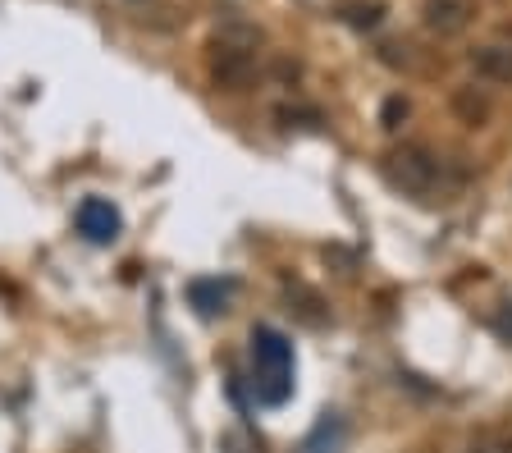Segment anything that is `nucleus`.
I'll list each match as a JSON object with an SVG mask.
<instances>
[{
  "label": "nucleus",
  "mask_w": 512,
  "mask_h": 453,
  "mask_svg": "<svg viewBox=\"0 0 512 453\" xmlns=\"http://www.w3.org/2000/svg\"><path fill=\"white\" fill-rule=\"evenodd\" d=\"M252 394L266 408H279L293 394V344L275 325H256L252 330Z\"/></svg>",
  "instance_id": "nucleus-1"
},
{
  "label": "nucleus",
  "mask_w": 512,
  "mask_h": 453,
  "mask_svg": "<svg viewBox=\"0 0 512 453\" xmlns=\"http://www.w3.org/2000/svg\"><path fill=\"white\" fill-rule=\"evenodd\" d=\"M384 174H389V184L403 188V193L412 197H430L439 184V161L430 156V151L421 147H403L389 156V165H384Z\"/></svg>",
  "instance_id": "nucleus-2"
},
{
  "label": "nucleus",
  "mask_w": 512,
  "mask_h": 453,
  "mask_svg": "<svg viewBox=\"0 0 512 453\" xmlns=\"http://www.w3.org/2000/svg\"><path fill=\"white\" fill-rule=\"evenodd\" d=\"M480 0H421V23L435 37H462L476 23Z\"/></svg>",
  "instance_id": "nucleus-3"
},
{
  "label": "nucleus",
  "mask_w": 512,
  "mask_h": 453,
  "mask_svg": "<svg viewBox=\"0 0 512 453\" xmlns=\"http://www.w3.org/2000/svg\"><path fill=\"white\" fill-rule=\"evenodd\" d=\"M74 220H78V234H83L87 243H96V248L115 243L119 229H124V216H119V211L106 202V197H87V202L78 206Z\"/></svg>",
  "instance_id": "nucleus-4"
},
{
  "label": "nucleus",
  "mask_w": 512,
  "mask_h": 453,
  "mask_svg": "<svg viewBox=\"0 0 512 453\" xmlns=\"http://www.w3.org/2000/svg\"><path fill=\"white\" fill-rule=\"evenodd\" d=\"M471 74L485 78V83H512V46L490 42L471 51Z\"/></svg>",
  "instance_id": "nucleus-5"
},
{
  "label": "nucleus",
  "mask_w": 512,
  "mask_h": 453,
  "mask_svg": "<svg viewBox=\"0 0 512 453\" xmlns=\"http://www.w3.org/2000/svg\"><path fill=\"white\" fill-rule=\"evenodd\" d=\"M247 69H252V55L234 51V46H220V55H215V74H220L224 83H243Z\"/></svg>",
  "instance_id": "nucleus-6"
},
{
  "label": "nucleus",
  "mask_w": 512,
  "mask_h": 453,
  "mask_svg": "<svg viewBox=\"0 0 512 453\" xmlns=\"http://www.w3.org/2000/svg\"><path fill=\"white\" fill-rule=\"evenodd\" d=\"M188 298H192V307L202 316H215V312H224V284H211V280H197L188 289Z\"/></svg>",
  "instance_id": "nucleus-7"
},
{
  "label": "nucleus",
  "mask_w": 512,
  "mask_h": 453,
  "mask_svg": "<svg viewBox=\"0 0 512 453\" xmlns=\"http://www.w3.org/2000/svg\"><path fill=\"white\" fill-rule=\"evenodd\" d=\"M398 119H407V101L403 97H389V101H384V129H398Z\"/></svg>",
  "instance_id": "nucleus-8"
},
{
  "label": "nucleus",
  "mask_w": 512,
  "mask_h": 453,
  "mask_svg": "<svg viewBox=\"0 0 512 453\" xmlns=\"http://www.w3.org/2000/svg\"><path fill=\"white\" fill-rule=\"evenodd\" d=\"M499 330L512 339V307H503V316H499Z\"/></svg>",
  "instance_id": "nucleus-9"
}]
</instances>
